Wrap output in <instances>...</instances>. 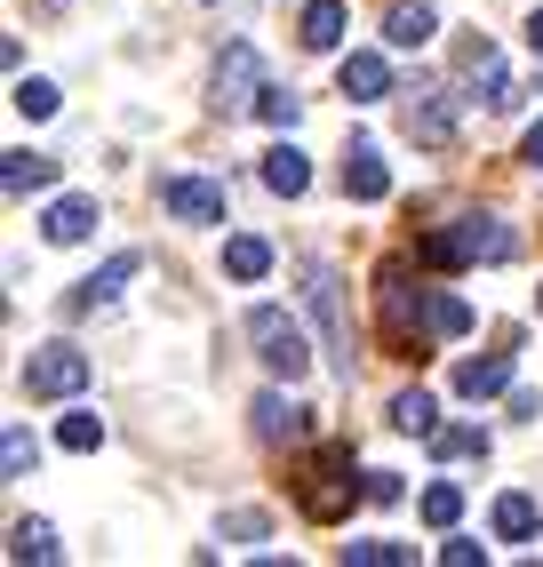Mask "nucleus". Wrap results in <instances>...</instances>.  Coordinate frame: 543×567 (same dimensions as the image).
Masks as SVG:
<instances>
[{
    "label": "nucleus",
    "instance_id": "nucleus-1",
    "mask_svg": "<svg viewBox=\"0 0 543 567\" xmlns=\"http://www.w3.org/2000/svg\"><path fill=\"white\" fill-rule=\"evenodd\" d=\"M376 312H383V352L392 360H423L440 344L432 336V288L408 280V264H383L376 272Z\"/></svg>",
    "mask_w": 543,
    "mask_h": 567
},
{
    "label": "nucleus",
    "instance_id": "nucleus-2",
    "mask_svg": "<svg viewBox=\"0 0 543 567\" xmlns=\"http://www.w3.org/2000/svg\"><path fill=\"white\" fill-rule=\"evenodd\" d=\"M416 256L432 264V272H463V264H503V256H512V233H503L495 216H455V224H440V233H423V240H416Z\"/></svg>",
    "mask_w": 543,
    "mask_h": 567
},
{
    "label": "nucleus",
    "instance_id": "nucleus-3",
    "mask_svg": "<svg viewBox=\"0 0 543 567\" xmlns=\"http://www.w3.org/2000/svg\"><path fill=\"white\" fill-rule=\"evenodd\" d=\"M296 504H304V519H344L352 504H368V480L352 487V447H320V456H304V472H296Z\"/></svg>",
    "mask_w": 543,
    "mask_h": 567
},
{
    "label": "nucleus",
    "instance_id": "nucleus-4",
    "mask_svg": "<svg viewBox=\"0 0 543 567\" xmlns=\"http://www.w3.org/2000/svg\"><path fill=\"white\" fill-rule=\"evenodd\" d=\"M248 344H256V360H264L272 375H288V384L313 375V344H304V328H296L280 305H256V312H248Z\"/></svg>",
    "mask_w": 543,
    "mask_h": 567
},
{
    "label": "nucleus",
    "instance_id": "nucleus-5",
    "mask_svg": "<svg viewBox=\"0 0 543 567\" xmlns=\"http://www.w3.org/2000/svg\"><path fill=\"white\" fill-rule=\"evenodd\" d=\"M264 56L248 49V41H232L224 56H216V72H208V96H216V112H256L264 104Z\"/></svg>",
    "mask_w": 543,
    "mask_h": 567
},
{
    "label": "nucleus",
    "instance_id": "nucleus-6",
    "mask_svg": "<svg viewBox=\"0 0 543 567\" xmlns=\"http://www.w3.org/2000/svg\"><path fill=\"white\" fill-rule=\"evenodd\" d=\"M89 375H96V360L89 352H72V344H41L24 360V392L32 400H72V392H89Z\"/></svg>",
    "mask_w": 543,
    "mask_h": 567
},
{
    "label": "nucleus",
    "instance_id": "nucleus-7",
    "mask_svg": "<svg viewBox=\"0 0 543 567\" xmlns=\"http://www.w3.org/2000/svg\"><path fill=\"white\" fill-rule=\"evenodd\" d=\"M400 128L423 144V153H448V144H455V96H448V89H408Z\"/></svg>",
    "mask_w": 543,
    "mask_h": 567
},
{
    "label": "nucleus",
    "instance_id": "nucleus-8",
    "mask_svg": "<svg viewBox=\"0 0 543 567\" xmlns=\"http://www.w3.org/2000/svg\"><path fill=\"white\" fill-rule=\"evenodd\" d=\"M455 64H463V81L480 89V104H495V112H512V104H520V96H512V72H503V56H495L488 32H472V41L455 49Z\"/></svg>",
    "mask_w": 543,
    "mask_h": 567
},
{
    "label": "nucleus",
    "instance_id": "nucleus-9",
    "mask_svg": "<svg viewBox=\"0 0 543 567\" xmlns=\"http://www.w3.org/2000/svg\"><path fill=\"white\" fill-rule=\"evenodd\" d=\"M161 208L176 224H224V184L216 176H168L161 184Z\"/></svg>",
    "mask_w": 543,
    "mask_h": 567
},
{
    "label": "nucleus",
    "instance_id": "nucleus-10",
    "mask_svg": "<svg viewBox=\"0 0 543 567\" xmlns=\"http://www.w3.org/2000/svg\"><path fill=\"white\" fill-rule=\"evenodd\" d=\"M304 288H313V312H320V336H328L336 368L352 375V352H344V288H336V272H328V264H313V280H304Z\"/></svg>",
    "mask_w": 543,
    "mask_h": 567
},
{
    "label": "nucleus",
    "instance_id": "nucleus-11",
    "mask_svg": "<svg viewBox=\"0 0 543 567\" xmlns=\"http://www.w3.org/2000/svg\"><path fill=\"white\" fill-rule=\"evenodd\" d=\"M248 415H256V440H272V447H280V440H288V447H296V440H313V415H304L296 400H280V392H256Z\"/></svg>",
    "mask_w": 543,
    "mask_h": 567
},
{
    "label": "nucleus",
    "instance_id": "nucleus-12",
    "mask_svg": "<svg viewBox=\"0 0 543 567\" xmlns=\"http://www.w3.org/2000/svg\"><path fill=\"white\" fill-rule=\"evenodd\" d=\"M336 89L352 96V104H376V96H392V64H383L376 49H352L336 64Z\"/></svg>",
    "mask_w": 543,
    "mask_h": 567
},
{
    "label": "nucleus",
    "instance_id": "nucleus-13",
    "mask_svg": "<svg viewBox=\"0 0 543 567\" xmlns=\"http://www.w3.org/2000/svg\"><path fill=\"white\" fill-rule=\"evenodd\" d=\"M136 272H144V256H136V248H121V256H104V272H96V280H81V288L64 296V312H89V305H104V296H121V288L136 280Z\"/></svg>",
    "mask_w": 543,
    "mask_h": 567
},
{
    "label": "nucleus",
    "instance_id": "nucleus-14",
    "mask_svg": "<svg viewBox=\"0 0 543 567\" xmlns=\"http://www.w3.org/2000/svg\"><path fill=\"white\" fill-rule=\"evenodd\" d=\"M41 233H49L57 248H81V240L96 233V193H64V200L41 216Z\"/></svg>",
    "mask_w": 543,
    "mask_h": 567
},
{
    "label": "nucleus",
    "instance_id": "nucleus-15",
    "mask_svg": "<svg viewBox=\"0 0 543 567\" xmlns=\"http://www.w3.org/2000/svg\"><path fill=\"white\" fill-rule=\"evenodd\" d=\"M344 193H352V200H383V193H392V168H383L376 144H352V153H344Z\"/></svg>",
    "mask_w": 543,
    "mask_h": 567
},
{
    "label": "nucleus",
    "instance_id": "nucleus-16",
    "mask_svg": "<svg viewBox=\"0 0 543 567\" xmlns=\"http://www.w3.org/2000/svg\"><path fill=\"white\" fill-rule=\"evenodd\" d=\"M455 392H463V400H495V392H512V352L455 360Z\"/></svg>",
    "mask_w": 543,
    "mask_h": 567
},
{
    "label": "nucleus",
    "instance_id": "nucleus-17",
    "mask_svg": "<svg viewBox=\"0 0 543 567\" xmlns=\"http://www.w3.org/2000/svg\"><path fill=\"white\" fill-rule=\"evenodd\" d=\"M0 184H9V200L49 193V184H57V161H49V153H0Z\"/></svg>",
    "mask_w": 543,
    "mask_h": 567
},
{
    "label": "nucleus",
    "instance_id": "nucleus-18",
    "mask_svg": "<svg viewBox=\"0 0 543 567\" xmlns=\"http://www.w3.org/2000/svg\"><path fill=\"white\" fill-rule=\"evenodd\" d=\"M304 184H313V161H304L296 144H272V153H264V193H280V200H296Z\"/></svg>",
    "mask_w": 543,
    "mask_h": 567
},
{
    "label": "nucleus",
    "instance_id": "nucleus-19",
    "mask_svg": "<svg viewBox=\"0 0 543 567\" xmlns=\"http://www.w3.org/2000/svg\"><path fill=\"white\" fill-rule=\"evenodd\" d=\"M296 41H304V49H320V56L344 49V0H313V9L296 17Z\"/></svg>",
    "mask_w": 543,
    "mask_h": 567
},
{
    "label": "nucleus",
    "instance_id": "nucleus-20",
    "mask_svg": "<svg viewBox=\"0 0 543 567\" xmlns=\"http://www.w3.org/2000/svg\"><path fill=\"white\" fill-rule=\"evenodd\" d=\"M432 32H440V17H432V9H423V0H416V9H408V0H400V9H392V17H383V41H392V49H423V41H432Z\"/></svg>",
    "mask_w": 543,
    "mask_h": 567
},
{
    "label": "nucleus",
    "instance_id": "nucleus-21",
    "mask_svg": "<svg viewBox=\"0 0 543 567\" xmlns=\"http://www.w3.org/2000/svg\"><path fill=\"white\" fill-rule=\"evenodd\" d=\"M535 527H543L535 496H520V487H512V496H495V536H503V544H527Z\"/></svg>",
    "mask_w": 543,
    "mask_h": 567
},
{
    "label": "nucleus",
    "instance_id": "nucleus-22",
    "mask_svg": "<svg viewBox=\"0 0 543 567\" xmlns=\"http://www.w3.org/2000/svg\"><path fill=\"white\" fill-rule=\"evenodd\" d=\"M9 559H17V567H49V559H57V527L17 519V527H9Z\"/></svg>",
    "mask_w": 543,
    "mask_h": 567
},
{
    "label": "nucleus",
    "instance_id": "nucleus-23",
    "mask_svg": "<svg viewBox=\"0 0 543 567\" xmlns=\"http://www.w3.org/2000/svg\"><path fill=\"white\" fill-rule=\"evenodd\" d=\"M224 272H232V280H264V272H272V248H264L256 233H232V240H224Z\"/></svg>",
    "mask_w": 543,
    "mask_h": 567
},
{
    "label": "nucleus",
    "instance_id": "nucleus-24",
    "mask_svg": "<svg viewBox=\"0 0 543 567\" xmlns=\"http://www.w3.org/2000/svg\"><path fill=\"white\" fill-rule=\"evenodd\" d=\"M392 432L432 440V432H440V400H432V392H400V400H392Z\"/></svg>",
    "mask_w": 543,
    "mask_h": 567
},
{
    "label": "nucleus",
    "instance_id": "nucleus-25",
    "mask_svg": "<svg viewBox=\"0 0 543 567\" xmlns=\"http://www.w3.org/2000/svg\"><path fill=\"white\" fill-rule=\"evenodd\" d=\"M432 336L455 344V336H472V305H463L455 288H432Z\"/></svg>",
    "mask_w": 543,
    "mask_h": 567
},
{
    "label": "nucleus",
    "instance_id": "nucleus-26",
    "mask_svg": "<svg viewBox=\"0 0 543 567\" xmlns=\"http://www.w3.org/2000/svg\"><path fill=\"white\" fill-rule=\"evenodd\" d=\"M352 567H416V544H392V536H368V544H344Z\"/></svg>",
    "mask_w": 543,
    "mask_h": 567
},
{
    "label": "nucleus",
    "instance_id": "nucleus-27",
    "mask_svg": "<svg viewBox=\"0 0 543 567\" xmlns=\"http://www.w3.org/2000/svg\"><path fill=\"white\" fill-rule=\"evenodd\" d=\"M416 512H423V527H455V519H463V487H455V480H432Z\"/></svg>",
    "mask_w": 543,
    "mask_h": 567
},
{
    "label": "nucleus",
    "instance_id": "nucleus-28",
    "mask_svg": "<svg viewBox=\"0 0 543 567\" xmlns=\"http://www.w3.org/2000/svg\"><path fill=\"white\" fill-rule=\"evenodd\" d=\"M57 440L72 447V456H96V447H104V415H89V408H81V415H64Z\"/></svg>",
    "mask_w": 543,
    "mask_h": 567
},
{
    "label": "nucleus",
    "instance_id": "nucleus-29",
    "mask_svg": "<svg viewBox=\"0 0 543 567\" xmlns=\"http://www.w3.org/2000/svg\"><path fill=\"white\" fill-rule=\"evenodd\" d=\"M32 464H41V447H32V432H24V424H9V440H0V472H9V480H24Z\"/></svg>",
    "mask_w": 543,
    "mask_h": 567
},
{
    "label": "nucleus",
    "instance_id": "nucleus-30",
    "mask_svg": "<svg viewBox=\"0 0 543 567\" xmlns=\"http://www.w3.org/2000/svg\"><path fill=\"white\" fill-rule=\"evenodd\" d=\"M432 447L440 456H488V432L480 424H448V432H432Z\"/></svg>",
    "mask_w": 543,
    "mask_h": 567
},
{
    "label": "nucleus",
    "instance_id": "nucleus-31",
    "mask_svg": "<svg viewBox=\"0 0 543 567\" xmlns=\"http://www.w3.org/2000/svg\"><path fill=\"white\" fill-rule=\"evenodd\" d=\"M9 104L24 112V121H49V112H57V89H49V81H17V89H9Z\"/></svg>",
    "mask_w": 543,
    "mask_h": 567
},
{
    "label": "nucleus",
    "instance_id": "nucleus-32",
    "mask_svg": "<svg viewBox=\"0 0 543 567\" xmlns=\"http://www.w3.org/2000/svg\"><path fill=\"white\" fill-rule=\"evenodd\" d=\"M296 112H304V96H288V89H264L256 121H264V128H296Z\"/></svg>",
    "mask_w": 543,
    "mask_h": 567
},
{
    "label": "nucleus",
    "instance_id": "nucleus-33",
    "mask_svg": "<svg viewBox=\"0 0 543 567\" xmlns=\"http://www.w3.org/2000/svg\"><path fill=\"white\" fill-rule=\"evenodd\" d=\"M400 496H408V487H400V472H368V504H376V512H392Z\"/></svg>",
    "mask_w": 543,
    "mask_h": 567
},
{
    "label": "nucleus",
    "instance_id": "nucleus-34",
    "mask_svg": "<svg viewBox=\"0 0 543 567\" xmlns=\"http://www.w3.org/2000/svg\"><path fill=\"white\" fill-rule=\"evenodd\" d=\"M224 536H240V544H256V536H264V512H224Z\"/></svg>",
    "mask_w": 543,
    "mask_h": 567
},
{
    "label": "nucleus",
    "instance_id": "nucleus-35",
    "mask_svg": "<svg viewBox=\"0 0 543 567\" xmlns=\"http://www.w3.org/2000/svg\"><path fill=\"white\" fill-rule=\"evenodd\" d=\"M440 559H448V567H480L488 544H463V536H455V544H440Z\"/></svg>",
    "mask_w": 543,
    "mask_h": 567
},
{
    "label": "nucleus",
    "instance_id": "nucleus-36",
    "mask_svg": "<svg viewBox=\"0 0 543 567\" xmlns=\"http://www.w3.org/2000/svg\"><path fill=\"white\" fill-rule=\"evenodd\" d=\"M520 161H527V168H535V176H543V121H535V128H527V136H520Z\"/></svg>",
    "mask_w": 543,
    "mask_h": 567
},
{
    "label": "nucleus",
    "instance_id": "nucleus-37",
    "mask_svg": "<svg viewBox=\"0 0 543 567\" xmlns=\"http://www.w3.org/2000/svg\"><path fill=\"white\" fill-rule=\"evenodd\" d=\"M527 49H535V56H543V9H535V17H527Z\"/></svg>",
    "mask_w": 543,
    "mask_h": 567
}]
</instances>
